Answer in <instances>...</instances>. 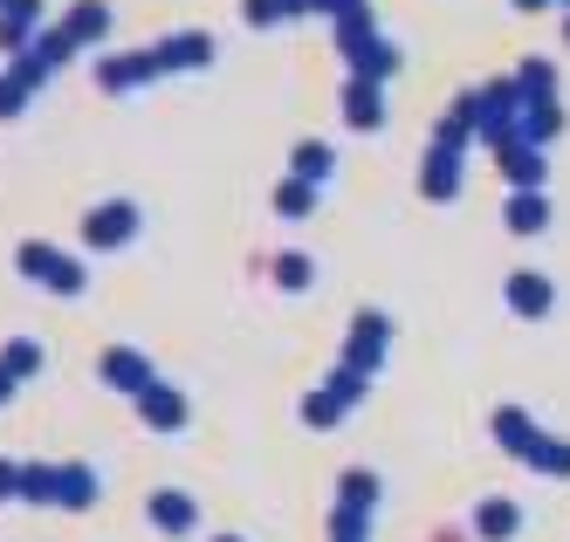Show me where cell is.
<instances>
[{
    "label": "cell",
    "mask_w": 570,
    "mask_h": 542,
    "mask_svg": "<svg viewBox=\"0 0 570 542\" xmlns=\"http://www.w3.org/2000/svg\"><path fill=\"white\" fill-rule=\"evenodd\" d=\"M21 268L35 282H49V288H83V268H76L69 255H56L49 240H21Z\"/></svg>",
    "instance_id": "6da1fadb"
},
{
    "label": "cell",
    "mask_w": 570,
    "mask_h": 542,
    "mask_svg": "<svg viewBox=\"0 0 570 542\" xmlns=\"http://www.w3.org/2000/svg\"><path fill=\"white\" fill-rule=\"evenodd\" d=\"M49 82V69L35 62V56H21V62H8V76H0V117H21L28 110V97Z\"/></svg>",
    "instance_id": "7a4b0ae2"
},
{
    "label": "cell",
    "mask_w": 570,
    "mask_h": 542,
    "mask_svg": "<svg viewBox=\"0 0 570 542\" xmlns=\"http://www.w3.org/2000/svg\"><path fill=\"white\" fill-rule=\"evenodd\" d=\"M138 234V206L131 199H110L90 214V247H117V240H131Z\"/></svg>",
    "instance_id": "3957f363"
},
{
    "label": "cell",
    "mask_w": 570,
    "mask_h": 542,
    "mask_svg": "<svg viewBox=\"0 0 570 542\" xmlns=\"http://www.w3.org/2000/svg\"><path fill=\"white\" fill-rule=\"evenodd\" d=\"M151 76H158L151 56H104V62H97V82H104V90H138V82H151Z\"/></svg>",
    "instance_id": "277c9868"
},
{
    "label": "cell",
    "mask_w": 570,
    "mask_h": 542,
    "mask_svg": "<svg viewBox=\"0 0 570 542\" xmlns=\"http://www.w3.org/2000/svg\"><path fill=\"white\" fill-rule=\"evenodd\" d=\"M207 56H214V41H207V35H173V41H158V49H151L158 69H199Z\"/></svg>",
    "instance_id": "5b68a950"
},
{
    "label": "cell",
    "mask_w": 570,
    "mask_h": 542,
    "mask_svg": "<svg viewBox=\"0 0 570 542\" xmlns=\"http://www.w3.org/2000/svg\"><path fill=\"white\" fill-rule=\"evenodd\" d=\"M344 117L357 124V131H372V124H385V104H379V82H351V90H344Z\"/></svg>",
    "instance_id": "8992f818"
},
{
    "label": "cell",
    "mask_w": 570,
    "mask_h": 542,
    "mask_svg": "<svg viewBox=\"0 0 570 542\" xmlns=\"http://www.w3.org/2000/svg\"><path fill=\"white\" fill-rule=\"evenodd\" d=\"M110 28V8H104V0H83V8H69V21H62V35L76 41V49H83V41H97Z\"/></svg>",
    "instance_id": "52a82bcc"
},
{
    "label": "cell",
    "mask_w": 570,
    "mask_h": 542,
    "mask_svg": "<svg viewBox=\"0 0 570 542\" xmlns=\"http://www.w3.org/2000/svg\"><path fill=\"white\" fill-rule=\"evenodd\" d=\"M426 199H446V193H454L461 186V165H454V151H446V145H433V165H426Z\"/></svg>",
    "instance_id": "ba28073f"
},
{
    "label": "cell",
    "mask_w": 570,
    "mask_h": 542,
    "mask_svg": "<svg viewBox=\"0 0 570 542\" xmlns=\"http://www.w3.org/2000/svg\"><path fill=\"white\" fill-rule=\"evenodd\" d=\"M296 179H303V186L331 179V145H316V138H309V145H296Z\"/></svg>",
    "instance_id": "9c48e42d"
},
{
    "label": "cell",
    "mask_w": 570,
    "mask_h": 542,
    "mask_svg": "<svg viewBox=\"0 0 570 542\" xmlns=\"http://www.w3.org/2000/svg\"><path fill=\"white\" fill-rule=\"evenodd\" d=\"M309 199H316V193H309L303 179H289V186L275 193V206H282V214H289V220H303V214H309Z\"/></svg>",
    "instance_id": "30bf717a"
},
{
    "label": "cell",
    "mask_w": 570,
    "mask_h": 542,
    "mask_svg": "<svg viewBox=\"0 0 570 542\" xmlns=\"http://www.w3.org/2000/svg\"><path fill=\"white\" fill-rule=\"evenodd\" d=\"M509 220H515L522 234H537V227H543V199H537V193H522V199L509 206Z\"/></svg>",
    "instance_id": "8fae6325"
},
{
    "label": "cell",
    "mask_w": 570,
    "mask_h": 542,
    "mask_svg": "<svg viewBox=\"0 0 570 542\" xmlns=\"http://www.w3.org/2000/svg\"><path fill=\"white\" fill-rule=\"evenodd\" d=\"M104 371H117V385H145V364H138V357H125V351L104 357Z\"/></svg>",
    "instance_id": "7c38bea8"
},
{
    "label": "cell",
    "mask_w": 570,
    "mask_h": 542,
    "mask_svg": "<svg viewBox=\"0 0 570 542\" xmlns=\"http://www.w3.org/2000/svg\"><path fill=\"white\" fill-rule=\"evenodd\" d=\"M502 173H515V179H543V165H537V151H509Z\"/></svg>",
    "instance_id": "4fadbf2b"
},
{
    "label": "cell",
    "mask_w": 570,
    "mask_h": 542,
    "mask_svg": "<svg viewBox=\"0 0 570 542\" xmlns=\"http://www.w3.org/2000/svg\"><path fill=\"white\" fill-rule=\"evenodd\" d=\"M0 14H8V21H28V28H35V21H42V0H0Z\"/></svg>",
    "instance_id": "5bb4252c"
},
{
    "label": "cell",
    "mask_w": 570,
    "mask_h": 542,
    "mask_svg": "<svg viewBox=\"0 0 570 542\" xmlns=\"http://www.w3.org/2000/svg\"><path fill=\"white\" fill-rule=\"evenodd\" d=\"M275 275L289 282V288H303V282H309V262H303V255H282V262H275Z\"/></svg>",
    "instance_id": "9a60e30c"
},
{
    "label": "cell",
    "mask_w": 570,
    "mask_h": 542,
    "mask_svg": "<svg viewBox=\"0 0 570 542\" xmlns=\"http://www.w3.org/2000/svg\"><path fill=\"white\" fill-rule=\"evenodd\" d=\"M515 303L522 309H543V282H515Z\"/></svg>",
    "instance_id": "2e32d148"
},
{
    "label": "cell",
    "mask_w": 570,
    "mask_h": 542,
    "mask_svg": "<svg viewBox=\"0 0 570 542\" xmlns=\"http://www.w3.org/2000/svg\"><path fill=\"white\" fill-rule=\"evenodd\" d=\"M522 8H537V0H522Z\"/></svg>",
    "instance_id": "e0dca14e"
}]
</instances>
